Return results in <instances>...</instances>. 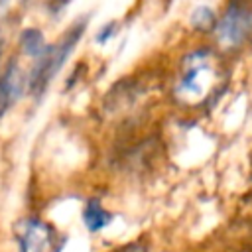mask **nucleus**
<instances>
[{"mask_svg": "<svg viewBox=\"0 0 252 252\" xmlns=\"http://www.w3.org/2000/svg\"><path fill=\"white\" fill-rule=\"evenodd\" d=\"M87 24H89V18L83 16L79 18L75 24H71L65 33L61 35V39L53 45H47V49L43 51L41 57H37V63L30 75V93L33 96H41L45 93V89L49 87L51 79L61 71L63 63L67 61V57L71 55V51L75 49L77 41L81 39L83 32L87 30Z\"/></svg>", "mask_w": 252, "mask_h": 252, "instance_id": "nucleus-1", "label": "nucleus"}, {"mask_svg": "<svg viewBox=\"0 0 252 252\" xmlns=\"http://www.w3.org/2000/svg\"><path fill=\"white\" fill-rule=\"evenodd\" d=\"M215 59L209 49L193 51L183 61V75L179 81L177 94L183 98H191L193 102H201L209 96V91L215 89Z\"/></svg>", "mask_w": 252, "mask_h": 252, "instance_id": "nucleus-2", "label": "nucleus"}, {"mask_svg": "<svg viewBox=\"0 0 252 252\" xmlns=\"http://www.w3.org/2000/svg\"><path fill=\"white\" fill-rule=\"evenodd\" d=\"M248 28H250V16H248L246 10L240 8V4L234 0V2L226 8L224 16L219 20L215 32H217V39H219L220 45H224V47H234V45H238V43L246 37Z\"/></svg>", "mask_w": 252, "mask_h": 252, "instance_id": "nucleus-3", "label": "nucleus"}, {"mask_svg": "<svg viewBox=\"0 0 252 252\" xmlns=\"http://www.w3.org/2000/svg\"><path fill=\"white\" fill-rule=\"evenodd\" d=\"M55 232L49 224L37 219L22 222L20 228V252H57Z\"/></svg>", "mask_w": 252, "mask_h": 252, "instance_id": "nucleus-4", "label": "nucleus"}, {"mask_svg": "<svg viewBox=\"0 0 252 252\" xmlns=\"http://www.w3.org/2000/svg\"><path fill=\"white\" fill-rule=\"evenodd\" d=\"M26 77L16 61H12L0 77V116H4L10 106L24 94Z\"/></svg>", "mask_w": 252, "mask_h": 252, "instance_id": "nucleus-5", "label": "nucleus"}, {"mask_svg": "<svg viewBox=\"0 0 252 252\" xmlns=\"http://www.w3.org/2000/svg\"><path fill=\"white\" fill-rule=\"evenodd\" d=\"M110 220H112V215L100 205L98 199H89V201H87L85 211H83V222H85V226H87L91 232L102 230Z\"/></svg>", "mask_w": 252, "mask_h": 252, "instance_id": "nucleus-6", "label": "nucleus"}, {"mask_svg": "<svg viewBox=\"0 0 252 252\" xmlns=\"http://www.w3.org/2000/svg\"><path fill=\"white\" fill-rule=\"evenodd\" d=\"M20 45H22V49L30 57H41L43 51L47 49V43H45L43 33L39 30H35V28H26L20 33Z\"/></svg>", "mask_w": 252, "mask_h": 252, "instance_id": "nucleus-7", "label": "nucleus"}, {"mask_svg": "<svg viewBox=\"0 0 252 252\" xmlns=\"http://www.w3.org/2000/svg\"><path fill=\"white\" fill-rule=\"evenodd\" d=\"M217 24V18H215V12L207 6H199L193 10L191 14V26L197 30V32H211Z\"/></svg>", "mask_w": 252, "mask_h": 252, "instance_id": "nucleus-8", "label": "nucleus"}, {"mask_svg": "<svg viewBox=\"0 0 252 252\" xmlns=\"http://www.w3.org/2000/svg\"><path fill=\"white\" fill-rule=\"evenodd\" d=\"M114 30H116V22H108L104 28H100V32L96 33V43H106L112 35H114Z\"/></svg>", "mask_w": 252, "mask_h": 252, "instance_id": "nucleus-9", "label": "nucleus"}, {"mask_svg": "<svg viewBox=\"0 0 252 252\" xmlns=\"http://www.w3.org/2000/svg\"><path fill=\"white\" fill-rule=\"evenodd\" d=\"M69 2H71V0H47V6H49V10H51L53 14H57V12H61Z\"/></svg>", "mask_w": 252, "mask_h": 252, "instance_id": "nucleus-10", "label": "nucleus"}, {"mask_svg": "<svg viewBox=\"0 0 252 252\" xmlns=\"http://www.w3.org/2000/svg\"><path fill=\"white\" fill-rule=\"evenodd\" d=\"M122 252H144V248H142V246H130V248H126V250H122Z\"/></svg>", "mask_w": 252, "mask_h": 252, "instance_id": "nucleus-11", "label": "nucleus"}, {"mask_svg": "<svg viewBox=\"0 0 252 252\" xmlns=\"http://www.w3.org/2000/svg\"><path fill=\"white\" fill-rule=\"evenodd\" d=\"M2 47H4V39L0 37V57H2Z\"/></svg>", "mask_w": 252, "mask_h": 252, "instance_id": "nucleus-12", "label": "nucleus"}]
</instances>
